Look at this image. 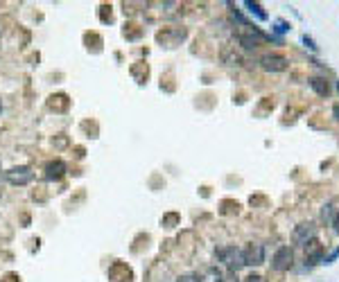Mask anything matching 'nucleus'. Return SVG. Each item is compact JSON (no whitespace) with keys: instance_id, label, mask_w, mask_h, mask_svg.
<instances>
[{"instance_id":"obj_6","label":"nucleus","mask_w":339,"mask_h":282,"mask_svg":"<svg viewBox=\"0 0 339 282\" xmlns=\"http://www.w3.org/2000/svg\"><path fill=\"white\" fill-rule=\"evenodd\" d=\"M32 178H34V172L27 165H18V167H12L7 172V181L12 185H27Z\"/></svg>"},{"instance_id":"obj_15","label":"nucleus","mask_w":339,"mask_h":282,"mask_svg":"<svg viewBox=\"0 0 339 282\" xmlns=\"http://www.w3.org/2000/svg\"><path fill=\"white\" fill-rule=\"evenodd\" d=\"M224 63H226V66H240L242 57L235 55V52H231V55H224Z\"/></svg>"},{"instance_id":"obj_23","label":"nucleus","mask_w":339,"mask_h":282,"mask_svg":"<svg viewBox=\"0 0 339 282\" xmlns=\"http://www.w3.org/2000/svg\"><path fill=\"white\" fill-rule=\"evenodd\" d=\"M337 90H339V81H337Z\"/></svg>"},{"instance_id":"obj_22","label":"nucleus","mask_w":339,"mask_h":282,"mask_svg":"<svg viewBox=\"0 0 339 282\" xmlns=\"http://www.w3.org/2000/svg\"><path fill=\"white\" fill-rule=\"evenodd\" d=\"M332 226H335V230L339 232V210H337V217H335V221H332Z\"/></svg>"},{"instance_id":"obj_11","label":"nucleus","mask_w":339,"mask_h":282,"mask_svg":"<svg viewBox=\"0 0 339 282\" xmlns=\"http://www.w3.org/2000/svg\"><path fill=\"white\" fill-rule=\"evenodd\" d=\"M337 203L335 201H328L326 206H323V210H321V217H323V221H328V223H332L335 221V217H337Z\"/></svg>"},{"instance_id":"obj_16","label":"nucleus","mask_w":339,"mask_h":282,"mask_svg":"<svg viewBox=\"0 0 339 282\" xmlns=\"http://www.w3.org/2000/svg\"><path fill=\"white\" fill-rule=\"evenodd\" d=\"M337 257H339V246H337V249L332 251V253H328V255L323 257V260H321V264H332V262H335Z\"/></svg>"},{"instance_id":"obj_21","label":"nucleus","mask_w":339,"mask_h":282,"mask_svg":"<svg viewBox=\"0 0 339 282\" xmlns=\"http://www.w3.org/2000/svg\"><path fill=\"white\" fill-rule=\"evenodd\" d=\"M332 115H335V120L339 122V104H335V106H332Z\"/></svg>"},{"instance_id":"obj_5","label":"nucleus","mask_w":339,"mask_h":282,"mask_svg":"<svg viewBox=\"0 0 339 282\" xmlns=\"http://www.w3.org/2000/svg\"><path fill=\"white\" fill-rule=\"evenodd\" d=\"M242 257H244V266H260L265 262V246L258 242H249L242 249Z\"/></svg>"},{"instance_id":"obj_4","label":"nucleus","mask_w":339,"mask_h":282,"mask_svg":"<svg viewBox=\"0 0 339 282\" xmlns=\"http://www.w3.org/2000/svg\"><path fill=\"white\" fill-rule=\"evenodd\" d=\"M292 240H294V244H299V246L312 244V242L317 240V226H314L312 221L299 223V226L294 228V232H292Z\"/></svg>"},{"instance_id":"obj_18","label":"nucleus","mask_w":339,"mask_h":282,"mask_svg":"<svg viewBox=\"0 0 339 282\" xmlns=\"http://www.w3.org/2000/svg\"><path fill=\"white\" fill-rule=\"evenodd\" d=\"M301 41H303V45H305V48H310L312 52H317V50H319V48H317V43H314L312 38L308 36V34H303V38H301Z\"/></svg>"},{"instance_id":"obj_8","label":"nucleus","mask_w":339,"mask_h":282,"mask_svg":"<svg viewBox=\"0 0 339 282\" xmlns=\"http://www.w3.org/2000/svg\"><path fill=\"white\" fill-rule=\"evenodd\" d=\"M109 280L111 282H132L134 280V273L124 262H115L113 266L109 269Z\"/></svg>"},{"instance_id":"obj_12","label":"nucleus","mask_w":339,"mask_h":282,"mask_svg":"<svg viewBox=\"0 0 339 282\" xmlns=\"http://www.w3.org/2000/svg\"><path fill=\"white\" fill-rule=\"evenodd\" d=\"M244 7L249 9V14H256V18H260V21H267V12H265L258 3H251V0H246Z\"/></svg>"},{"instance_id":"obj_13","label":"nucleus","mask_w":339,"mask_h":282,"mask_svg":"<svg viewBox=\"0 0 339 282\" xmlns=\"http://www.w3.org/2000/svg\"><path fill=\"white\" fill-rule=\"evenodd\" d=\"M321 260H323L321 249H317L310 253V255H305V266H317V264H321Z\"/></svg>"},{"instance_id":"obj_14","label":"nucleus","mask_w":339,"mask_h":282,"mask_svg":"<svg viewBox=\"0 0 339 282\" xmlns=\"http://www.w3.org/2000/svg\"><path fill=\"white\" fill-rule=\"evenodd\" d=\"M289 30H292V25H289L287 21H280V18H278V21L274 23V32L276 34H285V32H289Z\"/></svg>"},{"instance_id":"obj_3","label":"nucleus","mask_w":339,"mask_h":282,"mask_svg":"<svg viewBox=\"0 0 339 282\" xmlns=\"http://www.w3.org/2000/svg\"><path fill=\"white\" fill-rule=\"evenodd\" d=\"M294 264V253L289 246H280V249H276L274 257H271V269L278 271V273H285V271H289Z\"/></svg>"},{"instance_id":"obj_2","label":"nucleus","mask_w":339,"mask_h":282,"mask_svg":"<svg viewBox=\"0 0 339 282\" xmlns=\"http://www.w3.org/2000/svg\"><path fill=\"white\" fill-rule=\"evenodd\" d=\"M269 41V36L265 32H260L256 25L249 27V32H240L237 34V43H240L244 50H256V48L260 45V43Z\"/></svg>"},{"instance_id":"obj_10","label":"nucleus","mask_w":339,"mask_h":282,"mask_svg":"<svg viewBox=\"0 0 339 282\" xmlns=\"http://www.w3.org/2000/svg\"><path fill=\"white\" fill-rule=\"evenodd\" d=\"M310 88H312L317 95H321V97L330 95V84H328L323 77H310Z\"/></svg>"},{"instance_id":"obj_17","label":"nucleus","mask_w":339,"mask_h":282,"mask_svg":"<svg viewBox=\"0 0 339 282\" xmlns=\"http://www.w3.org/2000/svg\"><path fill=\"white\" fill-rule=\"evenodd\" d=\"M201 278L199 275H195V273H186V275H179L177 282H199Z\"/></svg>"},{"instance_id":"obj_9","label":"nucleus","mask_w":339,"mask_h":282,"mask_svg":"<svg viewBox=\"0 0 339 282\" xmlns=\"http://www.w3.org/2000/svg\"><path fill=\"white\" fill-rule=\"evenodd\" d=\"M66 174V163L64 160H50V163L46 165V181H59L61 176Z\"/></svg>"},{"instance_id":"obj_1","label":"nucleus","mask_w":339,"mask_h":282,"mask_svg":"<svg viewBox=\"0 0 339 282\" xmlns=\"http://www.w3.org/2000/svg\"><path fill=\"white\" fill-rule=\"evenodd\" d=\"M217 260L226 266L229 273H237V271L244 266L242 249H237V246H224V249H220V251H217Z\"/></svg>"},{"instance_id":"obj_20","label":"nucleus","mask_w":339,"mask_h":282,"mask_svg":"<svg viewBox=\"0 0 339 282\" xmlns=\"http://www.w3.org/2000/svg\"><path fill=\"white\" fill-rule=\"evenodd\" d=\"M242 282H263V278H260V275H256V273H251L249 278H244Z\"/></svg>"},{"instance_id":"obj_19","label":"nucleus","mask_w":339,"mask_h":282,"mask_svg":"<svg viewBox=\"0 0 339 282\" xmlns=\"http://www.w3.org/2000/svg\"><path fill=\"white\" fill-rule=\"evenodd\" d=\"M217 282H237V278H235V273H229V275H224V278H220Z\"/></svg>"},{"instance_id":"obj_7","label":"nucleus","mask_w":339,"mask_h":282,"mask_svg":"<svg viewBox=\"0 0 339 282\" xmlns=\"http://www.w3.org/2000/svg\"><path fill=\"white\" fill-rule=\"evenodd\" d=\"M287 63L289 61L283 55H265L260 59V68L267 72H283V70H287Z\"/></svg>"}]
</instances>
